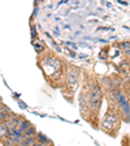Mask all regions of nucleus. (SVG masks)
Returning a JSON list of instances; mask_svg holds the SVG:
<instances>
[{"label": "nucleus", "mask_w": 130, "mask_h": 146, "mask_svg": "<svg viewBox=\"0 0 130 146\" xmlns=\"http://www.w3.org/2000/svg\"><path fill=\"white\" fill-rule=\"evenodd\" d=\"M116 102L119 104V108L121 109V111L125 114V116L130 119V104H129V101H127L126 96H125L122 92L117 91V93H116Z\"/></svg>", "instance_id": "3"}, {"label": "nucleus", "mask_w": 130, "mask_h": 146, "mask_svg": "<svg viewBox=\"0 0 130 146\" xmlns=\"http://www.w3.org/2000/svg\"><path fill=\"white\" fill-rule=\"evenodd\" d=\"M9 115H11V114L7 113L5 110H1V111H0V123H3L4 120H7V119L9 118Z\"/></svg>", "instance_id": "13"}, {"label": "nucleus", "mask_w": 130, "mask_h": 146, "mask_svg": "<svg viewBox=\"0 0 130 146\" xmlns=\"http://www.w3.org/2000/svg\"><path fill=\"white\" fill-rule=\"evenodd\" d=\"M33 45H34V49H35L36 53H40V52L44 50V44H43L42 41H39V40H35V39H34Z\"/></svg>", "instance_id": "10"}, {"label": "nucleus", "mask_w": 130, "mask_h": 146, "mask_svg": "<svg viewBox=\"0 0 130 146\" xmlns=\"http://www.w3.org/2000/svg\"><path fill=\"white\" fill-rule=\"evenodd\" d=\"M119 47L122 53H125L126 56H130V41H121Z\"/></svg>", "instance_id": "8"}, {"label": "nucleus", "mask_w": 130, "mask_h": 146, "mask_svg": "<svg viewBox=\"0 0 130 146\" xmlns=\"http://www.w3.org/2000/svg\"><path fill=\"white\" fill-rule=\"evenodd\" d=\"M7 137L14 143H21V141L24 140V133H21L17 128H13V129H9L8 133H7Z\"/></svg>", "instance_id": "4"}, {"label": "nucleus", "mask_w": 130, "mask_h": 146, "mask_svg": "<svg viewBox=\"0 0 130 146\" xmlns=\"http://www.w3.org/2000/svg\"><path fill=\"white\" fill-rule=\"evenodd\" d=\"M34 146H42V143H40V142H38V141H36V142L34 143Z\"/></svg>", "instance_id": "14"}, {"label": "nucleus", "mask_w": 130, "mask_h": 146, "mask_svg": "<svg viewBox=\"0 0 130 146\" xmlns=\"http://www.w3.org/2000/svg\"><path fill=\"white\" fill-rule=\"evenodd\" d=\"M35 138H36V141H38V142L42 143V145H46V143H50L51 142L50 138H48L44 133H42V132H36Z\"/></svg>", "instance_id": "6"}, {"label": "nucleus", "mask_w": 130, "mask_h": 146, "mask_svg": "<svg viewBox=\"0 0 130 146\" xmlns=\"http://www.w3.org/2000/svg\"><path fill=\"white\" fill-rule=\"evenodd\" d=\"M89 100H90V109L98 113L102 106V100H103V91L98 83H94L91 86V89L89 92Z\"/></svg>", "instance_id": "1"}, {"label": "nucleus", "mask_w": 130, "mask_h": 146, "mask_svg": "<svg viewBox=\"0 0 130 146\" xmlns=\"http://www.w3.org/2000/svg\"><path fill=\"white\" fill-rule=\"evenodd\" d=\"M119 123H120V119L116 114H107L102 121V128L105 132H112L119 125Z\"/></svg>", "instance_id": "2"}, {"label": "nucleus", "mask_w": 130, "mask_h": 146, "mask_svg": "<svg viewBox=\"0 0 130 146\" xmlns=\"http://www.w3.org/2000/svg\"><path fill=\"white\" fill-rule=\"evenodd\" d=\"M77 80H78L77 72H75L74 70L70 69L69 71H68V80H67V83H68V84H70V86H74L75 83H77Z\"/></svg>", "instance_id": "5"}, {"label": "nucleus", "mask_w": 130, "mask_h": 146, "mask_svg": "<svg viewBox=\"0 0 130 146\" xmlns=\"http://www.w3.org/2000/svg\"><path fill=\"white\" fill-rule=\"evenodd\" d=\"M35 142H36L35 137H24V140L21 141V146H34Z\"/></svg>", "instance_id": "9"}, {"label": "nucleus", "mask_w": 130, "mask_h": 146, "mask_svg": "<svg viewBox=\"0 0 130 146\" xmlns=\"http://www.w3.org/2000/svg\"><path fill=\"white\" fill-rule=\"evenodd\" d=\"M35 135H36V129L34 125H30V127L24 132V137H35Z\"/></svg>", "instance_id": "11"}, {"label": "nucleus", "mask_w": 130, "mask_h": 146, "mask_svg": "<svg viewBox=\"0 0 130 146\" xmlns=\"http://www.w3.org/2000/svg\"><path fill=\"white\" fill-rule=\"evenodd\" d=\"M30 125H31V124H30V121H29V120H26V119H21V121H20L17 129H18L21 133H24L29 127H30Z\"/></svg>", "instance_id": "7"}, {"label": "nucleus", "mask_w": 130, "mask_h": 146, "mask_svg": "<svg viewBox=\"0 0 130 146\" xmlns=\"http://www.w3.org/2000/svg\"><path fill=\"white\" fill-rule=\"evenodd\" d=\"M7 133H8V129H7V127L4 125L3 123H0V137L4 138L7 136Z\"/></svg>", "instance_id": "12"}]
</instances>
